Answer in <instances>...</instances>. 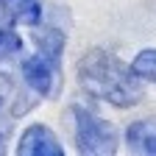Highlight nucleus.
<instances>
[{
    "instance_id": "nucleus-9",
    "label": "nucleus",
    "mask_w": 156,
    "mask_h": 156,
    "mask_svg": "<svg viewBox=\"0 0 156 156\" xmlns=\"http://www.w3.org/2000/svg\"><path fill=\"white\" fill-rule=\"evenodd\" d=\"M20 50H23V39H20L11 28H0V62L17 56Z\"/></svg>"
},
{
    "instance_id": "nucleus-6",
    "label": "nucleus",
    "mask_w": 156,
    "mask_h": 156,
    "mask_svg": "<svg viewBox=\"0 0 156 156\" xmlns=\"http://www.w3.org/2000/svg\"><path fill=\"white\" fill-rule=\"evenodd\" d=\"M126 145L136 153H156V117L134 120L126 128Z\"/></svg>"
},
{
    "instance_id": "nucleus-5",
    "label": "nucleus",
    "mask_w": 156,
    "mask_h": 156,
    "mask_svg": "<svg viewBox=\"0 0 156 156\" xmlns=\"http://www.w3.org/2000/svg\"><path fill=\"white\" fill-rule=\"evenodd\" d=\"M39 23H42L39 0H0V28L39 25Z\"/></svg>"
},
{
    "instance_id": "nucleus-3",
    "label": "nucleus",
    "mask_w": 156,
    "mask_h": 156,
    "mask_svg": "<svg viewBox=\"0 0 156 156\" xmlns=\"http://www.w3.org/2000/svg\"><path fill=\"white\" fill-rule=\"evenodd\" d=\"M23 78L34 95L50 98L56 95V84H58V64L48 62L45 56H31L23 62Z\"/></svg>"
},
{
    "instance_id": "nucleus-7",
    "label": "nucleus",
    "mask_w": 156,
    "mask_h": 156,
    "mask_svg": "<svg viewBox=\"0 0 156 156\" xmlns=\"http://www.w3.org/2000/svg\"><path fill=\"white\" fill-rule=\"evenodd\" d=\"M34 42L39 48V56H45L48 62L58 64V58H62V48H64V36L58 34L56 28H39L34 34Z\"/></svg>"
},
{
    "instance_id": "nucleus-1",
    "label": "nucleus",
    "mask_w": 156,
    "mask_h": 156,
    "mask_svg": "<svg viewBox=\"0 0 156 156\" xmlns=\"http://www.w3.org/2000/svg\"><path fill=\"white\" fill-rule=\"evenodd\" d=\"M78 87L89 98L106 101L117 109H128L142 101V89L131 70L103 48H92L78 62Z\"/></svg>"
},
{
    "instance_id": "nucleus-2",
    "label": "nucleus",
    "mask_w": 156,
    "mask_h": 156,
    "mask_svg": "<svg viewBox=\"0 0 156 156\" xmlns=\"http://www.w3.org/2000/svg\"><path fill=\"white\" fill-rule=\"evenodd\" d=\"M73 134H75V148L78 153L101 156L117 151V131L112 123L101 120L89 109L73 106Z\"/></svg>"
},
{
    "instance_id": "nucleus-8",
    "label": "nucleus",
    "mask_w": 156,
    "mask_h": 156,
    "mask_svg": "<svg viewBox=\"0 0 156 156\" xmlns=\"http://www.w3.org/2000/svg\"><path fill=\"white\" fill-rule=\"evenodd\" d=\"M128 70H131V75L136 78V81H151V84H156V48L136 53V58L131 62Z\"/></svg>"
},
{
    "instance_id": "nucleus-10",
    "label": "nucleus",
    "mask_w": 156,
    "mask_h": 156,
    "mask_svg": "<svg viewBox=\"0 0 156 156\" xmlns=\"http://www.w3.org/2000/svg\"><path fill=\"white\" fill-rule=\"evenodd\" d=\"M11 95H14V87H11V81H9L6 75H0V106H3V103L9 101Z\"/></svg>"
},
{
    "instance_id": "nucleus-4",
    "label": "nucleus",
    "mask_w": 156,
    "mask_h": 156,
    "mask_svg": "<svg viewBox=\"0 0 156 156\" xmlns=\"http://www.w3.org/2000/svg\"><path fill=\"white\" fill-rule=\"evenodd\" d=\"M17 153L20 156H62L64 148L58 142V136L45 123H34V126H28L20 134Z\"/></svg>"
}]
</instances>
